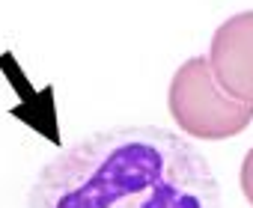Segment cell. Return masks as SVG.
<instances>
[{"label": "cell", "instance_id": "cell-1", "mask_svg": "<svg viewBox=\"0 0 253 208\" xmlns=\"http://www.w3.org/2000/svg\"><path fill=\"white\" fill-rule=\"evenodd\" d=\"M27 208H220L206 155L158 125L92 131L48 161Z\"/></svg>", "mask_w": 253, "mask_h": 208}, {"label": "cell", "instance_id": "cell-2", "mask_svg": "<svg viewBox=\"0 0 253 208\" xmlns=\"http://www.w3.org/2000/svg\"><path fill=\"white\" fill-rule=\"evenodd\" d=\"M167 107L176 125L197 140H229L253 122V104L235 101L223 92L206 57H188L176 69Z\"/></svg>", "mask_w": 253, "mask_h": 208}, {"label": "cell", "instance_id": "cell-3", "mask_svg": "<svg viewBox=\"0 0 253 208\" xmlns=\"http://www.w3.org/2000/svg\"><path fill=\"white\" fill-rule=\"evenodd\" d=\"M209 66L223 92L253 104V9L226 18L214 30Z\"/></svg>", "mask_w": 253, "mask_h": 208}, {"label": "cell", "instance_id": "cell-4", "mask_svg": "<svg viewBox=\"0 0 253 208\" xmlns=\"http://www.w3.org/2000/svg\"><path fill=\"white\" fill-rule=\"evenodd\" d=\"M238 184H241V193H244V199L253 205V149L244 155V161H241V175H238Z\"/></svg>", "mask_w": 253, "mask_h": 208}]
</instances>
